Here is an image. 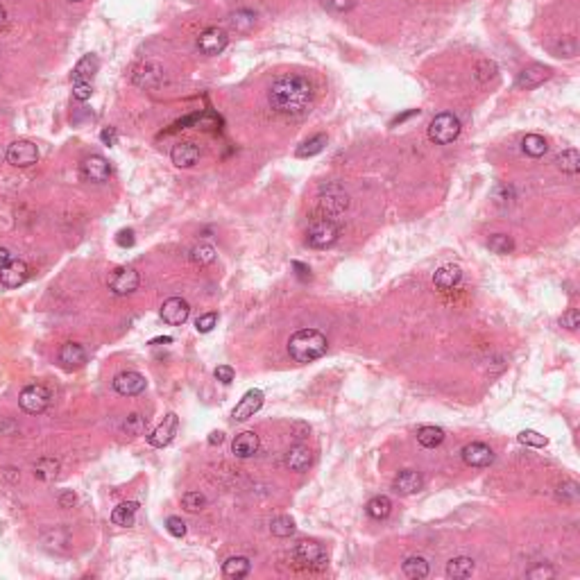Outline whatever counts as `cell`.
I'll return each instance as SVG.
<instances>
[{"label": "cell", "mask_w": 580, "mask_h": 580, "mask_svg": "<svg viewBox=\"0 0 580 580\" xmlns=\"http://www.w3.org/2000/svg\"><path fill=\"white\" fill-rule=\"evenodd\" d=\"M172 338L170 335H164V338H155V340H150V345H170Z\"/></svg>", "instance_id": "obj_58"}, {"label": "cell", "mask_w": 580, "mask_h": 580, "mask_svg": "<svg viewBox=\"0 0 580 580\" xmlns=\"http://www.w3.org/2000/svg\"><path fill=\"white\" fill-rule=\"evenodd\" d=\"M59 474V460L57 458H39V460L34 462V476L43 480V483H50V480H55Z\"/></svg>", "instance_id": "obj_29"}, {"label": "cell", "mask_w": 580, "mask_h": 580, "mask_svg": "<svg viewBox=\"0 0 580 580\" xmlns=\"http://www.w3.org/2000/svg\"><path fill=\"white\" fill-rule=\"evenodd\" d=\"M324 145H326V136L317 134V136H313V139H309L306 143L300 145V150H297V157H315V155H320V152L324 150Z\"/></svg>", "instance_id": "obj_37"}, {"label": "cell", "mask_w": 580, "mask_h": 580, "mask_svg": "<svg viewBox=\"0 0 580 580\" xmlns=\"http://www.w3.org/2000/svg\"><path fill=\"white\" fill-rule=\"evenodd\" d=\"M50 401H52V392H50L43 383L25 386V388L21 390V397H19L21 408L25 410V413H30V415H39V413H43V410L50 406Z\"/></svg>", "instance_id": "obj_5"}, {"label": "cell", "mask_w": 580, "mask_h": 580, "mask_svg": "<svg viewBox=\"0 0 580 580\" xmlns=\"http://www.w3.org/2000/svg\"><path fill=\"white\" fill-rule=\"evenodd\" d=\"M227 41H229V36L225 30L207 27L200 36H197V48H200V52H204V55H220V52L227 48Z\"/></svg>", "instance_id": "obj_13"}, {"label": "cell", "mask_w": 580, "mask_h": 580, "mask_svg": "<svg viewBox=\"0 0 580 580\" xmlns=\"http://www.w3.org/2000/svg\"><path fill=\"white\" fill-rule=\"evenodd\" d=\"M136 513H139V503L136 501H123L113 508L111 513V522L113 526H123V528H129L136 522Z\"/></svg>", "instance_id": "obj_25"}, {"label": "cell", "mask_w": 580, "mask_h": 580, "mask_svg": "<svg viewBox=\"0 0 580 580\" xmlns=\"http://www.w3.org/2000/svg\"><path fill=\"white\" fill-rule=\"evenodd\" d=\"M365 513H368L372 519H386L392 513V501L386 497V494H379V497H372L365 506Z\"/></svg>", "instance_id": "obj_33"}, {"label": "cell", "mask_w": 580, "mask_h": 580, "mask_svg": "<svg viewBox=\"0 0 580 580\" xmlns=\"http://www.w3.org/2000/svg\"><path fill=\"white\" fill-rule=\"evenodd\" d=\"M10 261H12V254H10V249H7V247H0V270H3L5 265L10 263Z\"/></svg>", "instance_id": "obj_57"}, {"label": "cell", "mask_w": 580, "mask_h": 580, "mask_svg": "<svg viewBox=\"0 0 580 580\" xmlns=\"http://www.w3.org/2000/svg\"><path fill=\"white\" fill-rule=\"evenodd\" d=\"M75 501H78V497H75L73 490H66V492L59 494V508H73Z\"/></svg>", "instance_id": "obj_54"}, {"label": "cell", "mask_w": 580, "mask_h": 580, "mask_svg": "<svg viewBox=\"0 0 580 580\" xmlns=\"http://www.w3.org/2000/svg\"><path fill=\"white\" fill-rule=\"evenodd\" d=\"M458 134H460V120H458L454 113H438L431 125H429V139L435 145H447V143H454L458 139Z\"/></svg>", "instance_id": "obj_3"}, {"label": "cell", "mask_w": 580, "mask_h": 580, "mask_svg": "<svg viewBox=\"0 0 580 580\" xmlns=\"http://www.w3.org/2000/svg\"><path fill=\"white\" fill-rule=\"evenodd\" d=\"M190 315V306L186 300H181V297H170V300L164 302L161 306V320L166 324L170 326H179L184 324Z\"/></svg>", "instance_id": "obj_14"}, {"label": "cell", "mask_w": 580, "mask_h": 580, "mask_svg": "<svg viewBox=\"0 0 580 580\" xmlns=\"http://www.w3.org/2000/svg\"><path fill=\"white\" fill-rule=\"evenodd\" d=\"M460 456L467 467H490L494 462V451L485 442H469V445L462 447Z\"/></svg>", "instance_id": "obj_10"}, {"label": "cell", "mask_w": 580, "mask_h": 580, "mask_svg": "<svg viewBox=\"0 0 580 580\" xmlns=\"http://www.w3.org/2000/svg\"><path fill=\"white\" fill-rule=\"evenodd\" d=\"M517 440L522 442V445H526V447H535V449H542V447L548 445V438H546V435H542V433H537V431H531V429H526V431L519 433Z\"/></svg>", "instance_id": "obj_40"}, {"label": "cell", "mask_w": 580, "mask_h": 580, "mask_svg": "<svg viewBox=\"0 0 580 580\" xmlns=\"http://www.w3.org/2000/svg\"><path fill=\"white\" fill-rule=\"evenodd\" d=\"M293 268L297 270V277H300L302 281L311 279V270H309V265H304V263H300V261H295V263H293Z\"/></svg>", "instance_id": "obj_55"}, {"label": "cell", "mask_w": 580, "mask_h": 580, "mask_svg": "<svg viewBox=\"0 0 580 580\" xmlns=\"http://www.w3.org/2000/svg\"><path fill=\"white\" fill-rule=\"evenodd\" d=\"M218 324V313H204V315H200L195 320V329L200 331V333H209L213 326Z\"/></svg>", "instance_id": "obj_46"}, {"label": "cell", "mask_w": 580, "mask_h": 580, "mask_svg": "<svg viewBox=\"0 0 580 580\" xmlns=\"http://www.w3.org/2000/svg\"><path fill=\"white\" fill-rule=\"evenodd\" d=\"M59 363L68 370L82 368V365L87 363V352H84V347L78 345V342H66V345H62V349H59Z\"/></svg>", "instance_id": "obj_22"}, {"label": "cell", "mask_w": 580, "mask_h": 580, "mask_svg": "<svg viewBox=\"0 0 580 580\" xmlns=\"http://www.w3.org/2000/svg\"><path fill=\"white\" fill-rule=\"evenodd\" d=\"M555 164H558V168H560L562 172L576 175L580 170V155H578V150L569 148V150L560 152V155L555 157Z\"/></svg>", "instance_id": "obj_34"}, {"label": "cell", "mask_w": 580, "mask_h": 580, "mask_svg": "<svg viewBox=\"0 0 580 580\" xmlns=\"http://www.w3.org/2000/svg\"><path fill=\"white\" fill-rule=\"evenodd\" d=\"M313 462V456H311V449L304 447V445H295L288 449L286 454V467L293 469V471H304L309 469Z\"/></svg>", "instance_id": "obj_24"}, {"label": "cell", "mask_w": 580, "mask_h": 580, "mask_svg": "<svg viewBox=\"0 0 580 580\" xmlns=\"http://www.w3.org/2000/svg\"><path fill=\"white\" fill-rule=\"evenodd\" d=\"M548 78H551V68H548V66H542V64H533V66L524 68V71L519 73L515 87L528 91V89L539 87V84H544Z\"/></svg>", "instance_id": "obj_18"}, {"label": "cell", "mask_w": 580, "mask_h": 580, "mask_svg": "<svg viewBox=\"0 0 580 580\" xmlns=\"http://www.w3.org/2000/svg\"><path fill=\"white\" fill-rule=\"evenodd\" d=\"M123 431H127L129 435H141L145 431V419L139 413L127 415L125 422H123Z\"/></svg>", "instance_id": "obj_45"}, {"label": "cell", "mask_w": 580, "mask_h": 580, "mask_svg": "<svg viewBox=\"0 0 580 580\" xmlns=\"http://www.w3.org/2000/svg\"><path fill=\"white\" fill-rule=\"evenodd\" d=\"M324 10H329L333 14H345L356 5V0H322Z\"/></svg>", "instance_id": "obj_47"}, {"label": "cell", "mask_w": 580, "mask_h": 580, "mask_svg": "<svg viewBox=\"0 0 580 580\" xmlns=\"http://www.w3.org/2000/svg\"><path fill=\"white\" fill-rule=\"evenodd\" d=\"M522 150H524V155H528L533 159H539V157L546 155L548 143H546L544 136H539V134H526L522 139Z\"/></svg>", "instance_id": "obj_31"}, {"label": "cell", "mask_w": 580, "mask_h": 580, "mask_svg": "<svg viewBox=\"0 0 580 580\" xmlns=\"http://www.w3.org/2000/svg\"><path fill=\"white\" fill-rule=\"evenodd\" d=\"M7 25V12H5V7L0 5V30H3Z\"/></svg>", "instance_id": "obj_59"}, {"label": "cell", "mask_w": 580, "mask_h": 580, "mask_svg": "<svg viewBox=\"0 0 580 580\" xmlns=\"http://www.w3.org/2000/svg\"><path fill=\"white\" fill-rule=\"evenodd\" d=\"M471 574H474V560L471 558L460 555V558H451L447 562V576L449 578L460 580V578H469Z\"/></svg>", "instance_id": "obj_30"}, {"label": "cell", "mask_w": 580, "mask_h": 580, "mask_svg": "<svg viewBox=\"0 0 580 580\" xmlns=\"http://www.w3.org/2000/svg\"><path fill=\"white\" fill-rule=\"evenodd\" d=\"M207 497H204L202 492H186L184 497H181V506H184L188 513H200V510L207 508Z\"/></svg>", "instance_id": "obj_39"}, {"label": "cell", "mask_w": 580, "mask_h": 580, "mask_svg": "<svg viewBox=\"0 0 580 580\" xmlns=\"http://www.w3.org/2000/svg\"><path fill=\"white\" fill-rule=\"evenodd\" d=\"M100 141H102L104 145H116V141H118L116 127H104L102 132H100Z\"/></svg>", "instance_id": "obj_53"}, {"label": "cell", "mask_w": 580, "mask_h": 580, "mask_svg": "<svg viewBox=\"0 0 580 580\" xmlns=\"http://www.w3.org/2000/svg\"><path fill=\"white\" fill-rule=\"evenodd\" d=\"M338 236H340V229L331 218H317V220H313L309 227L306 243L315 249H326L338 241Z\"/></svg>", "instance_id": "obj_4"}, {"label": "cell", "mask_w": 580, "mask_h": 580, "mask_svg": "<svg viewBox=\"0 0 580 580\" xmlns=\"http://www.w3.org/2000/svg\"><path fill=\"white\" fill-rule=\"evenodd\" d=\"M93 93V84L91 82H73V98L80 102H87Z\"/></svg>", "instance_id": "obj_48"}, {"label": "cell", "mask_w": 580, "mask_h": 580, "mask_svg": "<svg viewBox=\"0 0 580 580\" xmlns=\"http://www.w3.org/2000/svg\"><path fill=\"white\" fill-rule=\"evenodd\" d=\"M417 442L424 449H435L445 442V431H442L440 426H422V429L417 431Z\"/></svg>", "instance_id": "obj_32"}, {"label": "cell", "mask_w": 580, "mask_h": 580, "mask_svg": "<svg viewBox=\"0 0 580 580\" xmlns=\"http://www.w3.org/2000/svg\"><path fill=\"white\" fill-rule=\"evenodd\" d=\"M258 447H261L258 435L254 431H243V433L236 435L234 442H232V454L236 458H252L258 451Z\"/></svg>", "instance_id": "obj_21"}, {"label": "cell", "mask_w": 580, "mask_h": 580, "mask_svg": "<svg viewBox=\"0 0 580 580\" xmlns=\"http://www.w3.org/2000/svg\"><path fill=\"white\" fill-rule=\"evenodd\" d=\"M145 388H148V381L141 372H134V370H127V372H120L116 379H113V390L123 397H139L141 392H145Z\"/></svg>", "instance_id": "obj_9"}, {"label": "cell", "mask_w": 580, "mask_h": 580, "mask_svg": "<svg viewBox=\"0 0 580 580\" xmlns=\"http://www.w3.org/2000/svg\"><path fill=\"white\" fill-rule=\"evenodd\" d=\"M116 243L120 247H132L134 245V232L132 229H123V232H118Z\"/></svg>", "instance_id": "obj_52"}, {"label": "cell", "mask_w": 580, "mask_h": 580, "mask_svg": "<svg viewBox=\"0 0 580 580\" xmlns=\"http://www.w3.org/2000/svg\"><path fill=\"white\" fill-rule=\"evenodd\" d=\"M401 569H403V576L410 580H422L429 576V562H426V558H422V555H410V558L403 560Z\"/></svg>", "instance_id": "obj_27"}, {"label": "cell", "mask_w": 580, "mask_h": 580, "mask_svg": "<svg viewBox=\"0 0 580 580\" xmlns=\"http://www.w3.org/2000/svg\"><path fill=\"white\" fill-rule=\"evenodd\" d=\"M216 379L220 381V383H225V386H229L234 381V377H236V372H234V368H229V365H218L216 368Z\"/></svg>", "instance_id": "obj_51"}, {"label": "cell", "mask_w": 580, "mask_h": 580, "mask_svg": "<svg viewBox=\"0 0 580 580\" xmlns=\"http://www.w3.org/2000/svg\"><path fill=\"white\" fill-rule=\"evenodd\" d=\"M166 531L170 533L172 537H184L186 535V524L181 522L179 517H168L166 519Z\"/></svg>", "instance_id": "obj_49"}, {"label": "cell", "mask_w": 580, "mask_h": 580, "mask_svg": "<svg viewBox=\"0 0 580 580\" xmlns=\"http://www.w3.org/2000/svg\"><path fill=\"white\" fill-rule=\"evenodd\" d=\"M170 159L177 168H190V166H195L197 161H200V148L190 141H181L172 148Z\"/></svg>", "instance_id": "obj_20"}, {"label": "cell", "mask_w": 580, "mask_h": 580, "mask_svg": "<svg viewBox=\"0 0 580 580\" xmlns=\"http://www.w3.org/2000/svg\"><path fill=\"white\" fill-rule=\"evenodd\" d=\"M460 279H462V270L458 265H442L433 274V286L440 290H451L460 284Z\"/></svg>", "instance_id": "obj_23"}, {"label": "cell", "mask_w": 580, "mask_h": 580, "mask_svg": "<svg viewBox=\"0 0 580 580\" xmlns=\"http://www.w3.org/2000/svg\"><path fill=\"white\" fill-rule=\"evenodd\" d=\"M270 533L274 537H290L295 533V522L293 517L288 515H281V517H274L270 522Z\"/></svg>", "instance_id": "obj_35"}, {"label": "cell", "mask_w": 580, "mask_h": 580, "mask_svg": "<svg viewBox=\"0 0 580 580\" xmlns=\"http://www.w3.org/2000/svg\"><path fill=\"white\" fill-rule=\"evenodd\" d=\"M295 555L297 560L309 564V567H315V564H324L326 562V553L324 548L313 539H302L300 544L295 546Z\"/></svg>", "instance_id": "obj_19"}, {"label": "cell", "mask_w": 580, "mask_h": 580, "mask_svg": "<svg viewBox=\"0 0 580 580\" xmlns=\"http://www.w3.org/2000/svg\"><path fill=\"white\" fill-rule=\"evenodd\" d=\"M139 284H141V277L134 268H116L109 277V290L118 297L132 295L134 290L139 288Z\"/></svg>", "instance_id": "obj_7"}, {"label": "cell", "mask_w": 580, "mask_h": 580, "mask_svg": "<svg viewBox=\"0 0 580 580\" xmlns=\"http://www.w3.org/2000/svg\"><path fill=\"white\" fill-rule=\"evenodd\" d=\"M497 78V64L490 62V59H483V62H478L476 64V80L480 84H485V82H490Z\"/></svg>", "instance_id": "obj_42"}, {"label": "cell", "mask_w": 580, "mask_h": 580, "mask_svg": "<svg viewBox=\"0 0 580 580\" xmlns=\"http://www.w3.org/2000/svg\"><path fill=\"white\" fill-rule=\"evenodd\" d=\"M82 177L87 181H93V184H102V181L109 179L111 175V166L104 157L100 155H91L82 161Z\"/></svg>", "instance_id": "obj_12"}, {"label": "cell", "mask_w": 580, "mask_h": 580, "mask_svg": "<svg viewBox=\"0 0 580 580\" xmlns=\"http://www.w3.org/2000/svg\"><path fill=\"white\" fill-rule=\"evenodd\" d=\"M422 487H424V478L415 469H403L392 480V490L397 494H401V497H410V494L422 492Z\"/></svg>", "instance_id": "obj_15"}, {"label": "cell", "mask_w": 580, "mask_h": 580, "mask_svg": "<svg viewBox=\"0 0 580 580\" xmlns=\"http://www.w3.org/2000/svg\"><path fill=\"white\" fill-rule=\"evenodd\" d=\"M98 68H100V59L96 55H84L73 68V82H91Z\"/></svg>", "instance_id": "obj_26"}, {"label": "cell", "mask_w": 580, "mask_h": 580, "mask_svg": "<svg viewBox=\"0 0 580 580\" xmlns=\"http://www.w3.org/2000/svg\"><path fill=\"white\" fill-rule=\"evenodd\" d=\"M252 571V562L247 558H243V555H234V558H229L223 564V574L232 580H241L245 578Z\"/></svg>", "instance_id": "obj_28"}, {"label": "cell", "mask_w": 580, "mask_h": 580, "mask_svg": "<svg viewBox=\"0 0 580 580\" xmlns=\"http://www.w3.org/2000/svg\"><path fill=\"white\" fill-rule=\"evenodd\" d=\"M578 497H580V487L576 480H567V483H562L558 487V499H562V501L574 503V501H578Z\"/></svg>", "instance_id": "obj_44"}, {"label": "cell", "mask_w": 580, "mask_h": 580, "mask_svg": "<svg viewBox=\"0 0 580 580\" xmlns=\"http://www.w3.org/2000/svg\"><path fill=\"white\" fill-rule=\"evenodd\" d=\"M177 426H179V417L175 415V413H168L164 419H161V424L157 426L155 431H152L148 435V442L155 449H164L168 447L170 442L175 440V435H177Z\"/></svg>", "instance_id": "obj_11"}, {"label": "cell", "mask_w": 580, "mask_h": 580, "mask_svg": "<svg viewBox=\"0 0 580 580\" xmlns=\"http://www.w3.org/2000/svg\"><path fill=\"white\" fill-rule=\"evenodd\" d=\"M560 324H562L567 331H576L578 326H580V313H578L576 309H569L567 313H562Z\"/></svg>", "instance_id": "obj_50"}, {"label": "cell", "mask_w": 580, "mask_h": 580, "mask_svg": "<svg viewBox=\"0 0 580 580\" xmlns=\"http://www.w3.org/2000/svg\"><path fill=\"white\" fill-rule=\"evenodd\" d=\"M555 574H558V571H555L551 564H535V567H533L531 571H526V578L528 580H551V578H555Z\"/></svg>", "instance_id": "obj_43"}, {"label": "cell", "mask_w": 580, "mask_h": 580, "mask_svg": "<svg viewBox=\"0 0 580 580\" xmlns=\"http://www.w3.org/2000/svg\"><path fill=\"white\" fill-rule=\"evenodd\" d=\"M5 157H7V164H12L14 168H27L39 161V148H36L32 141L19 139L7 148Z\"/></svg>", "instance_id": "obj_6"}, {"label": "cell", "mask_w": 580, "mask_h": 580, "mask_svg": "<svg viewBox=\"0 0 580 580\" xmlns=\"http://www.w3.org/2000/svg\"><path fill=\"white\" fill-rule=\"evenodd\" d=\"M268 102L284 116H304L313 107V84L302 75H281L272 82Z\"/></svg>", "instance_id": "obj_1"}, {"label": "cell", "mask_w": 580, "mask_h": 580, "mask_svg": "<svg viewBox=\"0 0 580 580\" xmlns=\"http://www.w3.org/2000/svg\"><path fill=\"white\" fill-rule=\"evenodd\" d=\"M263 401H265L263 390H258V388H254V390H247L245 394L241 397V401L236 403V408H234V413H232L234 422H245V419L254 417L258 410H261Z\"/></svg>", "instance_id": "obj_8"}, {"label": "cell", "mask_w": 580, "mask_h": 580, "mask_svg": "<svg viewBox=\"0 0 580 580\" xmlns=\"http://www.w3.org/2000/svg\"><path fill=\"white\" fill-rule=\"evenodd\" d=\"M326 335L317 329H300L290 335L288 340V354L297 363H313L326 354Z\"/></svg>", "instance_id": "obj_2"}, {"label": "cell", "mask_w": 580, "mask_h": 580, "mask_svg": "<svg viewBox=\"0 0 580 580\" xmlns=\"http://www.w3.org/2000/svg\"><path fill=\"white\" fill-rule=\"evenodd\" d=\"M27 279H30V268L25 261H21V258L19 261L12 258V261L0 270V284L5 288H19L25 284Z\"/></svg>", "instance_id": "obj_16"}, {"label": "cell", "mask_w": 580, "mask_h": 580, "mask_svg": "<svg viewBox=\"0 0 580 580\" xmlns=\"http://www.w3.org/2000/svg\"><path fill=\"white\" fill-rule=\"evenodd\" d=\"M347 207H349V197L335 186L326 190V195H320V211L324 213V218L340 216Z\"/></svg>", "instance_id": "obj_17"}, {"label": "cell", "mask_w": 580, "mask_h": 580, "mask_svg": "<svg viewBox=\"0 0 580 580\" xmlns=\"http://www.w3.org/2000/svg\"><path fill=\"white\" fill-rule=\"evenodd\" d=\"M190 261L197 263V265H209L216 261V247H211V245H197L190 249Z\"/></svg>", "instance_id": "obj_38"}, {"label": "cell", "mask_w": 580, "mask_h": 580, "mask_svg": "<svg viewBox=\"0 0 580 580\" xmlns=\"http://www.w3.org/2000/svg\"><path fill=\"white\" fill-rule=\"evenodd\" d=\"M223 442H225V433H223V431H213V433L209 435V445H211V447L223 445Z\"/></svg>", "instance_id": "obj_56"}, {"label": "cell", "mask_w": 580, "mask_h": 580, "mask_svg": "<svg viewBox=\"0 0 580 580\" xmlns=\"http://www.w3.org/2000/svg\"><path fill=\"white\" fill-rule=\"evenodd\" d=\"M487 247H490L494 254H510V252L515 249V241L510 238L506 234H494L490 236V241H487Z\"/></svg>", "instance_id": "obj_36"}, {"label": "cell", "mask_w": 580, "mask_h": 580, "mask_svg": "<svg viewBox=\"0 0 580 580\" xmlns=\"http://www.w3.org/2000/svg\"><path fill=\"white\" fill-rule=\"evenodd\" d=\"M229 23H232V27L236 32H247L254 25V14L252 12H236L229 16Z\"/></svg>", "instance_id": "obj_41"}]
</instances>
